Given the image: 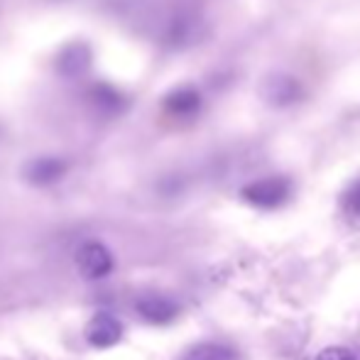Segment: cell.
<instances>
[{
    "mask_svg": "<svg viewBox=\"0 0 360 360\" xmlns=\"http://www.w3.org/2000/svg\"><path fill=\"white\" fill-rule=\"evenodd\" d=\"M292 194V184L285 176H267V179H257L243 189V199L248 204L257 206V209H277L289 199Z\"/></svg>",
    "mask_w": 360,
    "mask_h": 360,
    "instance_id": "obj_1",
    "label": "cell"
},
{
    "mask_svg": "<svg viewBox=\"0 0 360 360\" xmlns=\"http://www.w3.org/2000/svg\"><path fill=\"white\" fill-rule=\"evenodd\" d=\"M76 265L89 280H103L113 270V255H110V250L103 243L89 240L76 252Z\"/></svg>",
    "mask_w": 360,
    "mask_h": 360,
    "instance_id": "obj_3",
    "label": "cell"
},
{
    "mask_svg": "<svg viewBox=\"0 0 360 360\" xmlns=\"http://www.w3.org/2000/svg\"><path fill=\"white\" fill-rule=\"evenodd\" d=\"M316 360H358L356 353H351L348 348H341V346H333V348H326L316 356Z\"/></svg>",
    "mask_w": 360,
    "mask_h": 360,
    "instance_id": "obj_12",
    "label": "cell"
},
{
    "mask_svg": "<svg viewBox=\"0 0 360 360\" xmlns=\"http://www.w3.org/2000/svg\"><path fill=\"white\" fill-rule=\"evenodd\" d=\"M64 172H67V162L64 160H59V157H42V160H34L27 167V179L37 186H44L62 179Z\"/></svg>",
    "mask_w": 360,
    "mask_h": 360,
    "instance_id": "obj_8",
    "label": "cell"
},
{
    "mask_svg": "<svg viewBox=\"0 0 360 360\" xmlns=\"http://www.w3.org/2000/svg\"><path fill=\"white\" fill-rule=\"evenodd\" d=\"M89 64H91V52H89V47L81 42L69 44V47L59 54V72L64 76H69V79H76V76L86 74Z\"/></svg>",
    "mask_w": 360,
    "mask_h": 360,
    "instance_id": "obj_9",
    "label": "cell"
},
{
    "mask_svg": "<svg viewBox=\"0 0 360 360\" xmlns=\"http://www.w3.org/2000/svg\"><path fill=\"white\" fill-rule=\"evenodd\" d=\"M343 206H346L348 214L360 216V181H356V184L346 191V196H343Z\"/></svg>",
    "mask_w": 360,
    "mask_h": 360,
    "instance_id": "obj_11",
    "label": "cell"
},
{
    "mask_svg": "<svg viewBox=\"0 0 360 360\" xmlns=\"http://www.w3.org/2000/svg\"><path fill=\"white\" fill-rule=\"evenodd\" d=\"M123 338V323L113 314H96L86 326V341L96 348H110Z\"/></svg>",
    "mask_w": 360,
    "mask_h": 360,
    "instance_id": "obj_4",
    "label": "cell"
},
{
    "mask_svg": "<svg viewBox=\"0 0 360 360\" xmlns=\"http://www.w3.org/2000/svg\"><path fill=\"white\" fill-rule=\"evenodd\" d=\"M86 101L91 103V108L101 115H118L125 108V98L115 86L110 84H94L86 91Z\"/></svg>",
    "mask_w": 360,
    "mask_h": 360,
    "instance_id": "obj_5",
    "label": "cell"
},
{
    "mask_svg": "<svg viewBox=\"0 0 360 360\" xmlns=\"http://www.w3.org/2000/svg\"><path fill=\"white\" fill-rule=\"evenodd\" d=\"M138 314L150 323H169L172 319L179 314V307H176L172 299L160 297V294H150V297H143L138 302Z\"/></svg>",
    "mask_w": 360,
    "mask_h": 360,
    "instance_id": "obj_7",
    "label": "cell"
},
{
    "mask_svg": "<svg viewBox=\"0 0 360 360\" xmlns=\"http://www.w3.org/2000/svg\"><path fill=\"white\" fill-rule=\"evenodd\" d=\"M165 110L172 115V118H194L201 110V94L191 86H184V89L172 91L165 98Z\"/></svg>",
    "mask_w": 360,
    "mask_h": 360,
    "instance_id": "obj_6",
    "label": "cell"
},
{
    "mask_svg": "<svg viewBox=\"0 0 360 360\" xmlns=\"http://www.w3.org/2000/svg\"><path fill=\"white\" fill-rule=\"evenodd\" d=\"M262 98L265 103L275 105V108H289V105H297L304 98V86L299 79L289 74H272L262 84Z\"/></svg>",
    "mask_w": 360,
    "mask_h": 360,
    "instance_id": "obj_2",
    "label": "cell"
},
{
    "mask_svg": "<svg viewBox=\"0 0 360 360\" xmlns=\"http://www.w3.org/2000/svg\"><path fill=\"white\" fill-rule=\"evenodd\" d=\"M181 360H238V353L226 343H199L189 348Z\"/></svg>",
    "mask_w": 360,
    "mask_h": 360,
    "instance_id": "obj_10",
    "label": "cell"
}]
</instances>
